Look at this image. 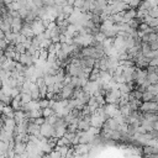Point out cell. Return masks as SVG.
<instances>
[{"label": "cell", "mask_w": 158, "mask_h": 158, "mask_svg": "<svg viewBox=\"0 0 158 158\" xmlns=\"http://www.w3.org/2000/svg\"><path fill=\"white\" fill-rule=\"evenodd\" d=\"M147 2L149 4V6H151V7L158 6V0H147Z\"/></svg>", "instance_id": "obj_7"}, {"label": "cell", "mask_w": 158, "mask_h": 158, "mask_svg": "<svg viewBox=\"0 0 158 158\" xmlns=\"http://www.w3.org/2000/svg\"><path fill=\"white\" fill-rule=\"evenodd\" d=\"M154 95L151 93V91H148V90H146L144 93H142V98H141V100L142 101H154Z\"/></svg>", "instance_id": "obj_2"}, {"label": "cell", "mask_w": 158, "mask_h": 158, "mask_svg": "<svg viewBox=\"0 0 158 158\" xmlns=\"http://www.w3.org/2000/svg\"><path fill=\"white\" fill-rule=\"evenodd\" d=\"M139 110L142 112H157L158 105L156 101H142Z\"/></svg>", "instance_id": "obj_1"}, {"label": "cell", "mask_w": 158, "mask_h": 158, "mask_svg": "<svg viewBox=\"0 0 158 158\" xmlns=\"http://www.w3.org/2000/svg\"><path fill=\"white\" fill-rule=\"evenodd\" d=\"M156 73H157V74H158V67H157V68H156Z\"/></svg>", "instance_id": "obj_9"}, {"label": "cell", "mask_w": 158, "mask_h": 158, "mask_svg": "<svg viewBox=\"0 0 158 158\" xmlns=\"http://www.w3.org/2000/svg\"><path fill=\"white\" fill-rule=\"evenodd\" d=\"M147 80L151 83V84H156L158 83V74L154 72V73H149L147 74Z\"/></svg>", "instance_id": "obj_3"}, {"label": "cell", "mask_w": 158, "mask_h": 158, "mask_svg": "<svg viewBox=\"0 0 158 158\" xmlns=\"http://www.w3.org/2000/svg\"><path fill=\"white\" fill-rule=\"evenodd\" d=\"M148 65H151V67H158V58H152L149 62H148Z\"/></svg>", "instance_id": "obj_6"}, {"label": "cell", "mask_w": 158, "mask_h": 158, "mask_svg": "<svg viewBox=\"0 0 158 158\" xmlns=\"http://www.w3.org/2000/svg\"><path fill=\"white\" fill-rule=\"evenodd\" d=\"M141 1H142V0H130L127 5H128V7H132V9H137V7L139 6Z\"/></svg>", "instance_id": "obj_4"}, {"label": "cell", "mask_w": 158, "mask_h": 158, "mask_svg": "<svg viewBox=\"0 0 158 158\" xmlns=\"http://www.w3.org/2000/svg\"><path fill=\"white\" fill-rule=\"evenodd\" d=\"M1 25H2V19L0 17V27H1Z\"/></svg>", "instance_id": "obj_8"}, {"label": "cell", "mask_w": 158, "mask_h": 158, "mask_svg": "<svg viewBox=\"0 0 158 158\" xmlns=\"http://www.w3.org/2000/svg\"><path fill=\"white\" fill-rule=\"evenodd\" d=\"M153 41H157V33H156V32L148 33V43H151V42H153Z\"/></svg>", "instance_id": "obj_5"}]
</instances>
